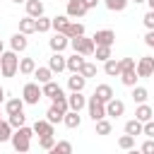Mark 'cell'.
I'll return each mask as SVG.
<instances>
[{
  "mask_svg": "<svg viewBox=\"0 0 154 154\" xmlns=\"http://www.w3.org/2000/svg\"><path fill=\"white\" fill-rule=\"evenodd\" d=\"M31 137H34V128H29V125H22L19 130H14L12 132V147H14V152H19V154H26L29 152V147H31Z\"/></svg>",
  "mask_w": 154,
  "mask_h": 154,
  "instance_id": "1",
  "label": "cell"
},
{
  "mask_svg": "<svg viewBox=\"0 0 154 154\" xmlns=\"http://www.w3.org/2000/svg\"><path fill=\"white\" fill-rule=\"evenodd\" d=\"M0 72H2V77H14L19 72V58L14 51H5L0 55Z\"/></svg>",
  "mask_w": 154,
  "mask_h": 154,
  "instance_id": "2",
  "label": "cell"
},
{
  "mask_svg": "<svg viewBox=\"0 0 154 154\" xmlns=\"http://www.w3.org/2000/svg\"><path fill=\"white\" fill-rule=\"evenodd\" d=\"M70 46H72V51H75V53H79V55H84V58L94 55V51H96V43H94V38H89V36L70 38Z\"/></svg>",
  "mask_w": 154,
  "mask_h": 154,
  "instance_id": "3",
  "label": "cell"
},
{
  "mask_svg": "<svg viewBox=\"0 0 154 154\" xmlns=\"http://www.w3.org/2000/svg\"><path fill=\"white\" fill-rule=\"evenodd\" d=\"M22 99H24V103L36 106V103L43 99V89H41V84H38V82H26L24 89H22Z\"/></svg>",
  "mask_w": 154,
  "mask_h": 154,
  "instance_id": "4",
  "label": "cell"
},
{
  "mask_svg": "<svg viewBox=\"0 0 154 154\" xmlns=\"http://www.w3.org/2000/svg\"><path fill=\"white\" fill-rule=\"evenodd\" d=\"M87 111H89V118H91L94 123L101 120V118H106V103L99 101L96 96H91V99L87 101Z\"/></svg>",
  "mask_w": 154,
  "mask_h": 154,
  "instance_id": "5",
  "label": "cell"
},
{
  "mask_svg": "<svg viewBox=\"0 0 154 154\" xmlns=\"http://www.w3.org/2000/svg\"><path fill=\"white\" fill-rule=\"evenodd\" d=\"M89 10L84 7V2L82 0H67V7H65V14L70 17V19H82L84 14H87Z\"/></svg>",
  "mask_w": 154,
  "mask_h": 154,
  "instance_id": "6",
  "label": "cell"
},
{
  "mask_svg": "<svg viewBox=\"0 0 154 154\" xmlns=\"http://www.w3.org/2000/svg\"><path fill=\"white\" fill-rule=\"evenodd\" d=\"M137 75H140V79H147V77H152L154 75V58H149V55H144V58H140L137 60Z\"/></svg>",
  "mask_w": 154,
  "mask_h": 154,
  "instance_id": "7",
  "label": "cell"
},
{
  "mask_svg": "<svg viewBox=\"0 0 154 154\" xmlns=\"http://www.w3.org/2000/svg\"><path fill=\"white\" fill-rule=\"evenodd\" d=\"M91 38H94L96 46H113L116 43V31L113 29H99Z\"/></svg>",
  "mask_w": 154,
  "mask_h": 154,
  "instance_id": "8",
  "label": "cell"
},
{
  "mask_svg": "<svg viewBox=\"0 0 154 154\" xmlns=\"http://www.w3.org/2000/svg\"><path fill=\"white\" fill-rule=\"evenodd\" d=\"M87 101H89V99H87L82 91H70V96H67V106H70V111H77V113L87 106Z\"/></svg>",
  "mask_w": 154,
  "mask_h": 154,
  "instance_id": "9",
  "label": "cell"
},
{
  "mask_svg": "<svg viewBox=\"0 0 154 154\" xmlns=\"http://www.w3.org/2000/svg\"><path fill=\"white\" fill-rule=\"evenodd\" d=\"M123 113H125V103L113 96V99L106 103V118H120Z\"/></svg>",
  "mask_w": 154,
  "mask_h": 154,
  "instance_id": "10",
  "label": "cell"
},
{
  "mask_svg": "<svg viewBox=\"0 0 154 154\" xmlns=\"http://www.w3.org/2000/svg\"><path fill=\"white\" fill-rule=\"evenodd\" d=\"M48 46H51V51H53V53H63V51L70 46V38H67L65 34H58V31H55V34H53V38L48 41Z\"/></svg>",
  "mask_w": 154,
  "mask_h": 154,
  "instance_id": "11",
  "label": "cell"
},
{
  "mask_svg": "<svg viewBox=\"0 0 154 154\" xmlns=\"http://www.w3.org/2000/svg\"><path fill=\"white\" fill-rule=\"evenodd\" d=\"M48 67H51L53 72H63V70H67V58H65L63 53H53V55L48 58Z\"/></svg>",
  "mask_w": 154,
  "mask_h": 154,
  "instance_id": "12",
  "label": "cell"
},
{
  "mask_svg": "<svg viewBox=\"0 0 154 154\" xmlns=\"http://www.w3.org/2000/svg\"><path fill=\"white\" fill-rule=\"evenodd\" d=\"M41 89H43V96H48L51 101L55 99V96H65V91H63V87L58 84V82H46V84H41Z\"/></svg>",
  "mask_w": 154,
  "mask_h": 154,
  "instance_id": "13",
  "label": "cell"
},
{
  "mask_svg": "<svg viewBox=\"0 0 154 154\" xmlns=\"http://www.w3.org/2000/svg\"><path fill=\"white\" fill-rule=\"evenodd\" d=\"M31 128H34V135H38V137H43V135H55V130H53L55 125H53V123H48L46 118L36 120V123H34Z\"/></svg>",
  "mask_w": 154,
  "mask_h": 154,
  "instance_id": "14",
  "label": "cell"
},
{
  "mask_svg": "<svg viewBox=\"0 0 154 154\" xmlns=\"http://www.w3.org/2000/svg\"><path fill=\"white\" fill-rule=\"evenodd\" d=\"M26 46H29V41H26V34H22V31H17V34L10 38V48H12L14 53L26 51Z\"/></svg>",
  "mask_w": 154,
  "mask_h": 154,
  "instance_id": "15",
  "label": "cell"
},
{
  "mask_svg": "<svg viewBox=\"0 0 154 154\" xmlns=\"http://www.w3.org/2000/svg\"><path fill=\"white\" fill-rule=\"evenodd\" d=\"M94 96L99 99V101H103V103H108L116 94H113V89H111V84H96V89H94Z\"/></svg>",
  "mask_w": 154,
  "mask_h": 154,
  "instance_id": "16",
  "label": "cell"
},
{
  "mask_svg": "<svg viewBox=\"0 0 154 154\" xmlns=\"http://www.w3.org/2000/svg\"><path fill=\"white\" fill-rule=\"evenodd\" d=\"M135 118H137L140 123H147V120L154 118V108L147 106V103H137V108H135Z\"/></svg>",
  "mask_w": 154,
  "mask_h": 154,
  "instance_id": "17",
  "label": "cell"
},
{
  "mask_svg": "<svg viewBox=\"0 0 154 154\" xmlns=\"http://www.w3.org/2000/svg\"><path fill=\"white\" fill-rule=\"evenodd\" d=\"M51 26H53L58 34H65V29L70 26V17H67V14H55V17H51Z\"/></svg>",
  "mask_w": 154,
  "mask_h": 154,
  "instance_id": "18",
  "label": "cell"
},
{
  "mask_svg": "<svg viewBox=\"0 0 154 154\" xmlns=\"http://www.w3.org/2000/svg\"><path fill=\"white\" fill-rule=\"evenodd\" d=\"M67 87H70V91H84V87H87V77H82L79 72H75L72 77H67Z\"/></svg>",
  "mask_w": 154,
  "mask_h": 154,
  "instance_id": "19",
  "label": "cell"
},
{
  "mask_svg": "<svg viewBox=\"0 0 154 154\" xmlns=\"http://www.w3.org/2000/svg\"><path fill=\"white\" fill-rule=\"evenodd\" d=\"M24 5H26V14L29 17H34V19L43 17V2L41 0H26Z\"/></svg>",
  "mask_w": 154,
  "mask_h": 154,
  "instance_id": "20",
  "label": "cell"
},
{
  "mask_svg": "<svg viewBox=\"0 0 154 154\" xmlns=\"http://www.w3.org/2000/svg\"><path fill=\"white\" fill-rule=\"evenodd\" d=\"M5 111H7V116H12V113H22V111H24V99H22V96H14V99L5 101Z\"/></svg>",
  "mask_w": 154,
  "mask_h": 154,
  "instance_id": "21",
  "label": "cell"
},
{
  "mask_svg": "<svg viewBox=\"0 0 154 154\" xmlns=\"http://www.w3.org/2000/svg\"><path fill=\"white\" fill-rule=\"evenodd\" d=\"M63 123H65V128L75 130V128H79V125H82V116H79L77 111H67V113H65V118H63Z\"/></svg>",
  "mask_w": 154,
  "mask_h": 154,
  "instance_id": "22",
  "label": "cell"
},
{
  "mask_svg": "<svg viewBox=\"0 0 154 154\" xmlns=\"http://www.w3.org/2000/svg\"><path fill=\"white\" fill-rule=\"evenodd\" d=\"M19 31L26 34V36H29V34H36V19L29 17V14H26L24 19H19Z\"/></svg>",
  "mask_w": 154,
  "mask_h": 154,
  "instance_id": "23",
  "label": "cell"
},
{
  "mask_svg": "<svg viewBox=\"0 0 154 154\" xmlns=\"http://www.w3.org/2000/svg\"><path fill=\"white\" fill-rule=\"evenodd\" d=\"M87 60H84V55H79V53H75V55H70L67 58V70L75 75V72H79L82 70V65H84Z\"/></svg>",
  "mask_w": 154,
  "mask_h": 154,
  "instance_id": "24",
  "label": "cell"
},
{
  "mask_svg": "<svg viewBox=\"0 0 154 154\" xmlns=\"http://www.w3.org/2000/svg\"><path fill=\"white\" fill-rule=\"evenodd\" d=\"M53 75H55V72H53L51 67H36V70H34V77H36V82H38V84L51 82V79H53Z\"/></svg>",
  "mask_w": 154,
  "mask_h": 154,
  "instance_id": "25",
  "label": "cell"
},
{
  "mask_svg": "<svg viewBox=\"0 0 154 154\" xmlns=\"http://www.w3.org/2000/svg\"><path fill=\"white\" fill-rule=\"evenodd\" d=\"M65 36H67V38L84 36V24H82V22H70V26L65 29Z\"/></svg>",
  "mask_w": 154,
  "mask_h": 154,
  "instance_id": "26",
  "label": "cell"
},
{
  "mask_svg": "<svg viewBox=\"0 0 154 154\" xmlns=\"http://www.w3.org/2000/svg\"><path fill=\"white\" fill-rule=\"evenodd\" d=\"M103 72H106L108 77H120V63H118L116 58L106 60V63H103Z\"/></svg>",
  "mask_w": 154,
  "mask_h": 154,
  "instance_id": "27",
  "label": "cell"
},
{
  "mask_svg": "<svg viewBox=\"0 0 154 154\" xmlns=\"http://www.w3.org/2000/svg\"><path fill=\"white\" fill-rule=\"evenodd\" d=\"M137 79H140L137 70H125V72H120V82H123L125 87H137Z\"/></svg>",
  "mask_w": 154,
  "mask_h": 154,
  "instance_id": "28",
  "label": "cell"
},
{
  "mask_svg": "<svg viewBox=\"0 0 154 154\" xmlns=\"http://www.w3.org/2000/svg\"><path fill=\"white\" fill-rule=\"evenodd\" d=\"M63 118H65V113L51 103V108L46 111V120H48V123H53V125H58V123H63Z\"/></svg>",
  "mask_w": 154,
  "mask_h": 154,
  "instance_id": "29",
  "label": "cell"
},
{
  "mask_svg": "<svg viewBox=\"0 0 154 154\" xmlns=\"http://www.w3.org/2000/svg\"><path fill=\"white\" fill-rule=\"evenodd\" d=\"M142 128H144V123H140L137 118H132V120H128V123H125V135L137 137V135H142Z\"/></svg>",
  "mask_w": 154,
  "mask_h": 154,
  "instance_id": "30",
  "label": "cell"
},
{
  "mask_svg": "<svg viewBox=\"0 0 154 154\" xmlns=\"http://www.w3.org/2000/svg\"><path fill=\"white\" fill-rule=\"evenodd\" d=\"M48 154H72V144L67 140H60L53 144V149H48Z\"/></svg>",
  "mask_w": 154,
  "mask_h": 154,
  "instance_id": "31",
  "label": "cell"
},
{
  "mask_svg": "<svg viewBox=\"0 0 154 154\" xmlns=\"http://www.w3.org/2000/svg\"><path fill=\"white\" fill-rule=\"evenodd\" d=\"M34 70H36V60L34 58H22L19 60V72L22 75H34Z\"/></svg>",
  "mask_w": 154,
  "mask_h": 154,
  "instance_id": "32",
  "label": "cell"
},
{
  "mask_svg": "<svg viewBox=\"0 0 154 154\" xmlns=\"http://www.w3.org/2000/svg\"><path fill=\"white\" fill-rule=\"evenodd\" d=\"M12 132H14V128L10 125V120H0V142H10Z\"/></svg>",
  "mask_w": 154,
  "mask_h": 154,
  "instance_id": "33",
  "label": "cell"
},
{
  "mask_svg": "<svg viewBox=\"0 0 154 154\" xmlns=\"http://www.w3.org/2000/svg\"><path fill=\"white\" fill-rule=\"evenodd\" d=\"M147 99H149V91L144 87H132V101L135 103H147Z\"/></svg>",
  "mask_w": 154,
  "mask_h": 154,
  "instance_id": "34",
  "label": "cell"
},
{
  "mask_svg": "<svg viewBox=\"0 0 154 154\" xmlns=\"http://www.w3.org/2000/svg\"><path fill=\"white\" fill-rule=\"evenodd\" d=\"M94 55H96V60H99V63H106V60H111V58H113V55H111V46H96Z\"/></svg>",
  "mask_w": 154,
  "mask_h": 154,
  "instance_id": "35",
  "label": "cell"
},
{
  "mask_svg": "<svg viewBox=\"0 0 154 154\" xmlns=\"http://www.w3.org/2000/svg\"><path fill=\"white\" fill-rule=\"evenodd\" d=\"M7 120H10V125H12L14 130H19L22 125H26V116H24V111H22V113H12Z\"/></svg>",
  "mask_w": 154,
  "mask_h": 154,
  "instance_id": "36",
  "label": "cell"
},
{
  "mask_svg": "<svg viewBox=\"0 0 154 154\" xmlns=\"http://www.w3.org/2000/svg\"><path fill=\"white\" fill-rule=\"evenodd\" d=\"M94 125H96V135H111V130H113V125H111V120H106V118H101V120H96Z\"/></svg>",
  "mask_w": 154,
  "mask_h": 154,
  "instance_id": "37",
  "label": "cell"
},
{
  "mask_svg": "<svg viewBox=\"0 0 154 154\" xmlns=\"http://www.w3.org/2000/svg\"><path fill=\"white\" fill-rule=\"evenodd\" d=\"M103 2H106V7H108L111 12H123L130 0H103Z\"/></svg>",
  "mask_w": 154,
  "mask_h": 154,
  "instance_id": "38",
  "label": "cell"
},
{
  "mask_svg": "<svg viewBox=\"0 0 154 154\" xmlns=\"http://www.w3.org/2000/svg\"><path fill=\"white\" fill-rule=\"evenodd\" d=\"M53 26H51V17H38L36 19V31L38 34H46V31H51Z\"/></svg>",
  "mask_w": 154,
  "mask_h": 154,
  "instance_id": "39",
  "label": "cell"
},
{
  "mask_svg": "<svg viewBox=\"0 0 154 154\" xmlns=\"http://www.w3.org/2000/svg\"><path fill=\"white\" fill-rule=\"evenodd\" d=\"M53 144H55V135H43V137H38V147L41 149H53Z\"/></svg>",
  "mask_w": 154,
  "mask_h": 154,
  "instance_id": "40",
  "label": "cell"
},
{
  "mask_svg": "<svg viewBox=\"0 0 154 154\" xmlns=\"http://www.w3.org/2000/svg\"><path fill=\"white\" fill-rule=\"evenodd\" d=\"M79 75L87 77V79H89V77H96V65H94V63H84L82 70H79Z\"/></svg>",
  "mask_w": 154,
  "mask_h": 154,
  "instance_id": "41",
  "label": "cell"
},
{
  "mask_svg": "<svg viewBox=\"0 0 154 154\" xmlns=\"http://www.w3.org/2000/svg\"><path fill=\"white\" fill-rule=\"evenodd\" d=\"M118 147H120V149H125V152H128V149H132V147H135V137H132V135H123V137L118 140Z\"/></svg>",
  "mask_w": 154,
  "mask_h": 154,
  "instance_id": "42",
  "label": "cell"
},
{
  "mask_svg": "<svg viewBox=\"0 0 154 154\" xmlns=\"http://www.w3.org/2000/svg\"><path fill=\"white\" fill-rule=\"evenodd\" d=\"M118 63H120V72H125V70H135V67H137L135 58H120Z\"/></svg>",
  "mask_w": 154,
  "mask_h": 154,
  "instance_id": "43",
  "label": "cell"
},
{
  "mask_svg": "<svg viewBox=\"0 0 154 154\" xmlns=\"http://www.w3.org/2000/svg\"><path fill=\"white\" fill-rule=\"evenodd\" d=\"M53 106H55V108H60L63 113H67V111H70V106H67V96H55V99H53Z\"/></svg>",
  "mask_w": 154,
  "mask_h": 154,
  "instance_id": "44",
  "label": "cell"
},
{
  "mask_svg": "<svg viewBox=\"0 0 154 154\" xmlns=\"http://www.w3.org/2000/svg\"><path fill=\"white\" fill-rule=\"evenodd\" d=\"M142 22H144V26H147V31H152L154 29V10H149L144 17H142Z\"/></svg>",
  "mask_w": 154,
  "mask_h": 154,
  "instance_id": "45",
  "label": "cell"
},
{
  "mask_svg": "<svg viewBox=\"0 0 154 154\" xmlns=\"http://www.w3.org/2000/svg\"><path fill=\"white\" fill-rule=\"evenodd\" d=\"M140 152L142 154H154V140L149 137V140H144L142 142V147H140Z\"/></svg>",
  "mask_w": 154,
  "mask_h": 154,
  "instance_id": "46",
  "label": "cell"
},
{
  "mask_svg": "<svg viewBox=\"0 0 154 154\" xmlns=\"http://www.w3.org/2000/svg\"><path fill=\"white\" fill-rule=\"evenodd\" d=\"M142 135H147V137H152V140H154V118L144 123V128H142Z\"/></svg>",
  "mask_w": 154,
  "mask_h": 154,
  "instance_id": "47",
  "label": "cell"
},
{
  "mask_svg": "<svg viewBox=\"0 0 154 154\" xmlns=\"http://www.w3.org/2000/svg\"><path fill=\"white\" fill-rule=\"evenodd\" d=\"M144 43H147V46H149V48H154V29H152V31H147V34H144Z\"/></svg>",
  "mask_w": 154,
  "mask_h": 154,
  "instance_id": "48",
  "label": "cell"
},
{
  "mask_svg": "<svg viewBox=\"0 0 154 154\" xmlns=\"http://www.w3.org/2000/svg\"><path fill=\"white\" fill-rule=\"evenodd\" d=\"M82 2H84V7H87V10H94V7L99 5V0H82Z\"/></svg>",
  "mask_w": 154,
  "mask_h": 154,
  "instance_id": "49",
  "label": "cell"
},
{
  "mask_svg": "<svg viewBox=\"0 0 154 154\" xmlns=\"http://www.w3.org/2000/svg\"><path fill=\"white\" fill-rule=\"evenodd\" d=\"M2 101H5V89L0 87V103H2Z\"/></svg>",
  "mask_w": 154,
  "mask_h": 154,
  "instance_id": "50",
  "label": "cell"
},
{
  "mask_svg": "<svg viewBox=\"0 0 154 154\" xmlns=\"http://www.w3.org/2000/svg\"><path fill=\"white\" fill-rule=\"evenodd\" d=\"M128 154H142V152H140V149H135V147H132V149H128Z\"/></svg>",
  "mask_w": 154,
  "mask_h": 154,
  "instance_id": "51",
  "label": "cell"
},
{
  "mask_svg": "<svg viewBox=\"0 0 154 154\" xmlns=\"http://www.w3.org/2000/svg\"><path fill=\"white\" fill-rule=\"evenodd\" d=\"M2 53H5V43L0 41V55H2Z\"/></svg>",
  "mask_w": 154,
  "mask_h": 154,
  "instance_id": "52",
  "label": "cell"
},
{
  "mask_svg": "<svg viewBox=\"0 0 154 154\" xmlns=\"http://www.w3.org/2000/svg\"><path fill=\"white\" fill-rule=\"evenodd\" d=\"M147 5H149V10H154V0H147Z\"/></svg>",
  "mask_w": 154,
  "mask_h": 154,
  "instance_id": "53",
  "label": "cell"
},
{
  "mask_svg": "<svg viewBox=\"0 0 154 154\" xmlns=\"http://www.w3.org/2000/svg\"><path fill=\"white\" fill-rule=\"evenodd\" d=\"M12 2H17V5H19V2H26V0H12Z\"/></svg>",
  "mask_w": 154,
  "mask_h": 154,
  "instance_id": "54",
  "label": "cell"
},
{
  "mask_svg": "<svg viewBox=\"0 0 154 154\" xmlns=\"http://www.w3.org/2000/svg\"><path fill=\"white\" fill-rule=\"evenodd\" d=\"M132 2H135V5H137V2H147V0H132Z\"/></svg>",
  "mask_w": 154,
  "mask_h": 154,
  "instance_id": "55",
  "label": "cell"
},
{
  "mask_svg": "<svg viewBox=\"0 0 154 154\" xmlns=\"http://www.w3.org/2000/svg\"><path fill=\"white\" fill-rule=\"evenodd\" d=\"M0 120H2V118H0Z\"/></svg>",
  "mask_w": 154,
  "mask_h": 154,
  "instance_id": "56",
  "label": "cell"
},
{
  "mask_svg": "<svg viewBox=\"0 0 154 154\" xmlns=\"http://www.w3.org/2000/svg\"><path fill=\"white\" fill-rule=\"evenodd\" d=\"M17 154H19V152H17Z\"/></svg>",
  "mask_w": 154,
  "mask_h": 154,
  "instance_id": "57",
  "label": "cell"
}]
</instances>
